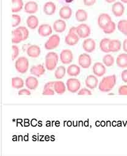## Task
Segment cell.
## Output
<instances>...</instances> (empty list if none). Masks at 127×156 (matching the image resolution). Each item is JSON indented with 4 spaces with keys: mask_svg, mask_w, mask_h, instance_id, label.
I'll return each mask as SVG.
<instances>
[{
    "mask_svg": "<svg viewBox=\"0 0 127 156\" xmlns=\"http://www.w3.org/2000/svg\"><path fill=\"white\" fill-rule=\"evenodd\" d=\"M122 44L119 40H111L109 44V50L110 52H117L121 49Z\"/></svg>",
    "mask_w": 127,
    "mask_h": 156,
    "instance_id": "obj_25",
    "label": "cell"
},
{
    "mask_svg": "<svg viewBox=\"0 0 127 156\" xmlns=\"http://www.w3.org/2000/svg\"><path fill=\"white\" fill-rule=\"evenodd\" d=\"M115 28H116V25L113 21H112L108 27H106L103 30V31L105 34H109L114 33V31L115 30Z\"/></svg>",
    "mask_w": 127,
    "mask_h": 156,
    "instance_id": "obj_36",
    "label": "cell"
},
{
    "mask_svg": "<svg viewBox=\"0 0 127 156\" xmlns=\"http://www.w3.org/2000/svg\"><path fill=\"white\" fill-rule=\"evenodd\" d=\"M42 94L43 95H54V90L52 88H43Z\"/></svg>",
    "mask_w": 127,
    "mask_h": 156,
    "instance_id": "obj_41",
    "label": "cell"
},
{
    "mask_svg": "<svg viewBox=\"0 0 127 156\" xmlns=\"http://www.w3.org/2000/svg\"><path fill=\"white\" fill-rule=\"evenodd\" d=\"M17 29L19 30L23 34V41H26L28 38L29 34L28 28L22 26V27H19V28H17Z\"/></svg>",
    "mask_w": 127,
    "mask_h": 156,
    "instance_id": "obj_38",
    "label": "cell"
},
{
    "mask_svg": "<svg viewBox=\"0 0 127 156\" xmlns=\"http://www.w3.org/2000/svg\"><path fill=\"white\" fill-rule=\"evenodd\" d=\"M66 29V23L63 20H57L53 23V30L57 33H62Z\"/></svg>",
    "mask_w": 127,
    "mask_h": 156,
    "instance_id": "obj_21",
    "label": "cell"
},
{
    "mask_svg": "<svg viewBox=\"0 0 127 156\" xmlns=\"http://www.w3.org/2000/svg\"><path fill=\"white\" fill-rule=\"evenodd\" d=\"M60 17L63 20L69 19L72 15V10L68 6H62L59 12Z\"/></svg>",
    "mask_w": 127,
    "mask_h": 156,
    "instance_id": "obj_14",
    "label": "cell"
},
{
    "mask_svg": "<svg viewBox=\"0 0 127 156\" xmlns=\"http://www.w3.org/2000/svg\"><path fill=\"white\" fill-rule=\"evenodd\" d=\"M31 92L28 89H22L19 91V95H30Z\"/></svg>",
    "mask_w": 127,
    "mask_h": 156,
    "instance_id": "obj_45",
    "label": "cell"
},
{
    "mask_svg": "<svg viewBox=\"0 0 127 156\" xmlns=\"http://www.w3.org/2000/svg\"><path fill=\"white\" fill-rule=\"evenodd\" d=\"M15 67L18 72L25 73L29 69V61L25 56L19 57L15 61Z\"/></svg>",
    "mask_w": 127,
    "mask_h": 156,
    "instance_id": "obj_3",
    "label": "cell"
},
{
    "mask_svg": "<svg viewBox=\"0 0 127 156\" xmlns=\"http://www.w3.org/2000/svg\"><path fill=\"white\" fill-rule=\"evenodd\" d=\"M24 86V81L20 77H14L12 79V87L15 89L22 88Z\"/></svg>",
    "mask_w": 127,
    "mask_h": 156,
    "instance_id": "obj_31",
    "label": "cell"
},
{
    "mask_svg": "<svg viewBox=\"0 0 127 156\" xmlns=\"http://www.w3.org/2000/svg\"><path fill=\"white\" fill-rule=\"evenodd\" d=\"M23 41V34L22 32L18 30H14L12 31V44H19Z\"/></svg>",
    "mask_w": 127,
    "mask_h": 156,
    "instance_id": "obj_27",
    "label": "cell"
},
{
    "mask_svg": "<svg viewBox=\"0 0 127 156\" xmlns=\"http://www.w3.org/2000/svg\"><path fill=\"white\" fill-rule=\"evenodd\" d=\"M53 89L57 94H62L66 90V85L62 81H56L54 83Z\"/></svg>",
    "mask_w": 127,
    "mask_h": 156,
    "instance_id": "obj_26",
    "label": "cell"
},
{
    "mask_svg": "<svg viewBox=\"0 0 127 156\" xmlns=\"http://www.w3.org/2000/svg\"><path fill=\"white\" fill-rule=\"evenodd\" d=\"M38 33L42 37L48 36L52 34V28L48 24H42L39 27Z\"/></svg>",
    "mask_w": 127,
    "mask_h": 156,
    "instance_id": "obj_15",
    "label": "cell"
},
{
    "mask_svg": "<svg viewBox=\"0 0 127 156\" xmlns=\"http://www.w3.org/2000/svg\"><path fill=\"white\" fill-rule=\"evenodd\" d=\"M110 39L109 38H103L100 42V50L106 53H109V44L110 42Z\"/></svg>",
    "mask_w": 127,
    "mask_h": 156,
    "instance_id": "obj_33",
    "label": "cell"
},
{
    "mask_svg": "<svg viewBox=\"0 0 127 156\" xmlns=\"http://www.w3.org/2000/svg\"><path fill=\"white\" fill-rule=\"evenodd\" d=\"M80 71L81 70L80 67L76 64L70 65L67 69V72L68 75L72 76H78L80 73Z\"/></svg>",
    "mask_w": 127,
    "mask_h": 156,
    "instance_id": "obj_30",
    "label": "cell"
},
{
    "mask_svg": "<svg viewBox=\"0 0 127 156\" xmlns=\"http://www.w3.org/2000/svg\"><path fill=\"white\" fill-rule=\"evenodd\" d=\"M74 1V0H65V2H66V3H71Z\"/></svg>",
    "mask_w": 127,
    "mask_h": 156,
    "instance_id": "obj_50",
    "label": "cell"
},
{
    "mask_svg": "<svg viewBox=\"0 0 127 156\" xmlns=\"http://www.w3.org/2000/svg\"><path fill=\"white\" fill-rule=\"evenodd\" d=\"M60 59L62 64H70L74 59V55L72 51L69 49L63 50L60 54Z\"/></svg>",
    "mask_w": 127,
    "mask_h": 156,
    "instance_id": "obj_5",
    "label": "cell"
},
{
    "mask_svg": "<svg viewBox=\"0 0 127 156\" xmlns=\"http://www.w3.org/2000/svg\"><path fill=\"white\" fill-rule=\"evenodd\" d=\"M66 72V67L63 66H60L57 68H56L54 72V76L56 79L60 80L65 76Z\"/></svg>",
    "mask_w": 127,
    "mask_h": 156,
    "instance_id": "obj_32",
    "label": "cell"
},
{
    "mask_svg": "<svg viewBox=\"0 0 127 156\" xmlns=\"http://www.w3.org/2000/svg\"><path fill=\"white\" fill-rule=\"evenodd\" d=\"M12 61H14V59H15L19 55L20 51L18 46L16 45H13L12 46Z\"/></svg>",
    "mask_w": 127,
    "mask_h": 156,
    "instance_id": "obj_39",
    "label": "cell"
},
{
    "mask_svg": "<svg viewBox=\"0 0 127 156\" xmlns=\"http://www.w3.org/2000/svg\"><path fill=\"white\" fill-rule=\"evenodd\" d=\"M123 50L125 52L127 53V39H125L123 42Z\"/></svg>",
    "mask_w": 127,
    "mask_h": 156,
    "instance_id": "obj_48",
    "label": "cell"
},
{
    "mask_svg": "<svg viewBox=\"0 0 127 156\" xmlns=\"http://www.w3.org/2000/svg\"><path fill=\"white\" fill-rule=\"evenodd\" d=\"M60 43V37L57 34L51 35L45 43V48L47 50H51L57 47Z\"/></svg>",
    "mask_w": 127,
    "mask_h": 156,
    "instance_id": "obj_4",
    "label": "cell"
},
{
    "mask_svg": "<svg viewBox=\"0 0 127 156\" xmlns=\"http://www.w3.org/2000/svg\"><path fill=\"white\" fill-rule=\"evenodd\" d=\"M79 36L77 34H68L65 37V42L67 45L70 46H74L78 44L79 41Z\"/></svg>",
    "mask_w": 127,
    "mask_h": 156,
    "instance_id": "obj_20",
    "label": "cell"
},
{
    "mask_svg": "<svg viewBox=\"0 0 127 156\" xmlns=\"http://www.w3.org/2000/svg\"><path fill=\"white\" fill-rule=\"evenodd\" d=\"M58 55L56 53L50 51L45 56V67L48 70H53L56 69L58 62Z\"/></svg>",
    "mask_w": 127,
    "mask_h": 156,
    "instance_id": "obj_2",
    "label": "cell"
},
{
    "mask_svg": "<svg viewBox=\"0 0 127 156\" xmlns=\"http://www.w3.org/2000/svg\"><path fill=\"white\" fill-rule=\"evenodd\" d=\"M54 83V82H49L46 83L45 85L43 88H53Z\"/></svg>",
    "mask_w": 127,
    "mask_h": 156,
    "instance_id": "obj_47",
    "label": "cell"
},
{
    "mask_svg": "<svg viewBox=\"0 0 127 156\" xmlns=\"http://www.w3.org/2000/svg\"><path fill=\"white\" fill-rule=\"evenodd\" d=\"M117 28L119 31L127 36V20H121L118 22Z\"/></svg>",
    "mask_w": 127,
    "mask_h": 156,
    "instance_id": "obj_34",
    "label": "cell"
},
{
    "mask_svg": "<svg viewBox=\"0 0 127 156\" xmlns=\"http://www.w3.org/2000/svg\"><path fill=\"white\" fill-rule=\"evenodd\" d=\"M69 33H70V34H77V28L75 27H72L70 28L69 30Z\"/></svg>",
    "mask_w": 127,
    "mask_h": 156,
    "instance_id": "obj_46",
    "label": "cell"
},
{
    "mask_svg": "<svg viewBox=\"0 0 127 156\" xmlns=\"http://www.w3.org/2000/svg\"><path fill=\"white\" fill-rule=\"evenodd\" d=\"M12 12L13 13H16L20 12L23 7V0H12Z\"/></svg>",
    "mask_w": 127,
    "mask_h": 156,
    "instance_id": "obj_28",
    "label": "cell"
},
{
    "mask_svg": "<svg viewBox=\"0 0 127 156\" xmlns=\"http://www.w3.org/2000/svg\"><path fill=\"white\" fill-rule=\"evenodd\" d=\"M40 48L37 45H32L28 47L26 50L27 55L31 58H37L40 54Z\"/></svg>",
    "mask_w": 127,
    "mask_h": 156,
    "instance_id": "obj_17",
    "label": "cell"
},
{
    "mask_svg": "<svg viewBox=\"0 0 127 156\" xmlns=\"http://www.w3.org/2000/svg\"><path fill=\"white\" fill-rule=\"evenodd\" d=\"M45 69L42 64L33 66L30 69V73L38 77L43 75L45 73Z\"/></svg>",
    "mask_w": 127,
    "mask_h": 156,
    "instance_id": "obj_22",
    "label": "cell"
},
{
    "mask_svg": "<svg viewBox=\"0 0 127 156\" xmlns=\"http://www.w3.org/2000/svg\"><path fill=\"white\" fill-rule=\"evenodd\" d=\"M25 85L29 90H34L39 85V81L36 77L29 76L25 80Z\"/></svg>",
    "mask_w": 127,
    "mask_h": 156,
    "instance_id": "obj_18",
    "label": "cell"
},
{
    "mask_svg": "<svg viewBox=\"0 0 127 156\" xmlns=\"http://www.w3.org/2000/svg\"><path fill=\"white\" fill-rule=\"evenodd\" d=\"M86 86L91 90L95 89L98 84V80L96 76L93 75H90L87 76L86 81H85Z\"/></svg>",
    "mask_w": 127,
    "mask_h": 156,
    "instance_id": "obj_13",
    "label": "cell"
},
{
    "mask_svg": "<svg viewBox=\"0 0 127 156\" xmlns=\"http://www.w3.org/2000/svg\"><path fill=\"white\" fill-rule=\"evenodd\" d=\"M75 17L78 22H85L88 19V14L85 10L82 9H79L76 12Z\"/></svg>",
    "mask_w": 127,
    "mask_h": 156,
    "instance_id": "obj_29",
    "label": "cell"
},
{
    "mask_svg": "<svg viewBox=\"0 0 127 156\" xmlns=\"http://www.w3.org/2000/svg\"><path fill=\"white\" fill-rule=\"evenodd\" d=\"M66 86L68 91L72 93L78 92L81 87L80 82L77 79H69L67 80Z\"/></svg>",
    "mask_w": 127,
    "mask_h": 156,
    "instance_id": "obj_6",
    "label": "cell"
},
{
    "mask_svg": "<svg viewBox=\"0 0 127 156\" xmlns=\"http://www.w3.org/2000/svg\"><path fill=\"white\" fill-rule=\"evenodd\" d=\"M39 22L38 18L34 15H31L27 18V26L29 27V28L31 30H35L36 28H37V27L39 26Z\"/></svg>",
    "mask_w": 127,
    "mask_h": 156,
    "instance_id": "obj_24",
    "label": "cell"
},
{
    "mask_svg": "<svg viewBox=\"0 0 127 156\" xmlns=\"http://www.w3.org/2000/svg\"><path fill=\"white\" fill-rule=\"evenodd\" d=\"M121 78L123 82L127 83V69L123 70L121 73Z\"/></svg>",
    "mask_w": 127,
    "mask_h": 156,
    "instance_id": "obj_43",
    "label": "cell"
},
{
    "mask_svg": "<svg viewBox=\"0 0 127 156\" xmlns=\"http://www.w3.org/2000/svg\"><path fill=\"white\" fill-rule=\"evenodd\" d=\"M119 95H127V85L120 86L118 90Z\"/></svg>",
    "mask_w": 127,
    "mask_h": 156,
    "instance_id": "obj_40",
    "label": "cell"
},
{
    "mask_svg": "<svg viewBox=\"0 0 127 156\" xmlns=\"http://www.w3.org/2000/svg\"><path fill=\"white\" fill-rule=\"evenodd\" d=\"M77 28V34L80 38L85 39L90 36L91 28L87 24H85V23L80 24Z\"/></svg>",
    "mask_w": 127,
    "mask_h": 156,
    "instance_id": "obj_7",
    "label": "cell"
},
{
    "mask_svg": "<svg viewBox=\"0 0 127 156\" xmlns=\"http://www.w3.org/2000/svg\"><path fill=\"white\" fill-rule=\"evenodd\" d=\"M116 83V76L115 75L105 76L98 85L100 91L107 93L112 90Z\"/></svg>",
    "mask_w": 127,
    "mask_h": 156,
    "instance_id": "obj_1",
    "label": "cell"
},
{
    "mask_svg": "<svg viewBox=\"0 0 127 156\" xmlns=\"http://www.w3.org/2000/svg\"><path fill=\"white\" fill-rule=\"evenodd\" d=\"M56 5L55 4L52 2H48L45 3L43 5V10L44 13L47 16H52L54 14L56 11Z\"/></svg>",
    "mask_w": 127,
    "mask_h": 156,
    "instance_id": "obj_19",
    "label": "cell"
},
{
    "mask_svg": "<svg viewBox=\"0 0 127 156\" xmlns=\"http://www.w3.org/2000/svg\"><path fill=\"white\" fill-rule=\"evenodd\" d=\"M78 64L83 69L89 68L92 64V59L89 55L83 53L79 56Z\"/></svg>",
    "mask_w": 127,
    "mask_h": 156,
    "instance_id": "obj_8",
    "label": "cell"
},
{
    "mask_svg": "<svg viewBox=\"0 0 127 156\" xmlns=\"http://www.w3.org/2000/svg\"><path fill=\"white\" fill-rule=\"evenodd\" d=\"M116 64L120 68L124 69L127 67V54L121 53L118 55L116 59Z\"/></svg>",
    "mask_w": 127,
    "mask_h": 156,
    "instance_id": "obj_23",
    "label": "cell"
},
{
    "mask_svg": "<svg viewBox=\"0 0 127 156\" xmlns=\"http://www.w3.org/2000/svg\"><path fill=\"white\" fill-rule=\"evenodd\" d=\"M120 1L123 3H126L127 4V0H120Z\"/></svg>",
    "mask_w": 127,
    "mask_h": 156,
    "instance_id": "obj_51",
    "label": "cell"
},
{
    "mask_svg": "<svg viewBox=\"0 0 127 156\" xmlns=\"http://www.w3.org/2000/svg\"><path fill=\"white\" fill-rule=\"evenodd\" d=\"M96 2V0H83V3L86 6H92Z\"/></svg>",
    "mask_w": 127,
    "mask_h": 156,
    "instance_id": "obj_44",
    "label": "cell"
},
{
    "mask_svg": "<svg viewBox=\"0 0 127 156\" xmlns=\"http://www.w3.org/2000/svg\"><path fill=\"white\" fill-rule=\"evenodd\" d=\"M112 12L115 17H121L125 12V7L121 2H115L112 6Z\"/></svg>",
    "mask_w": 127,
    "mask_h": 156,
    "instance_id": "obj_12",
    "label": "cell"
},
{
    "mask_svg": "<svg viewBox=\"0 0 127 156\" xmlns=\"http://www.w3.org/2000/svg\"><path fill=\"white\" fill-rule=\"evenodd\" d=\"M96 47L95 41L92 38H87L83 43V48L84 50L88 53H92Z\"/></svg>",
    "mask_w": 127,
    "mask_h": 156,
    "instance_id": "obj_11",
    "label": "cell"
},
{
    "mask_svg": "<svg viewBox=\"0 0 127 156\" xmlns=\"http://www.w3.org/2000/svg\"><path fill=\"white\" fill-rule=\"evenodd\" d=\"M78 95H92V93L88 89L84 88L78 91Z\"/></svg>",
    "mask_w": 127,
    "mask_h": 156,
    "instance_id": "obj_42",
    "label": "cell"
},
{
    "mask_svg": "<svg viewBox=\"0 0 127 156\" xmlns=\"http://www.w3.org/2000/svg\"><path fill=\"white\" fill-rule=\"evenodd\" d=\"M24 10H25V12L28 14H35L38 11V5L36 2L33 1L28 2L25 5Z\"/></svg>",
    "mask_w": 127,
    "mask_h": 156,
    "instance_id": "obj_16",
    "label": "cell"
},
{
    "mask_svg": "<svg viewBox=\"0 0 127 156\" xmlns=\"http://www.w3.org/2000/svg\"><path fill=\"white\" fill-rule=\"evenodd\" d=\"M21 22V17L20 16L17 14L12 15V27H17L19 25Z\"/></svg>",
    "mask_w": 127,
    "mask_h": 156,
    "instance_id": "obj_37",
    "label": "cell"
},
{
    "mask_svg": "<svg viewBox=\"0 0 127 156\" xmlns=\"http://www.w3.org/2000/svg\"><path fill=\"white\" fill-rule=\"evenodd\" d=\"M116 1V0H105V2H107L108 3H114Z\"/></svg>",
    "mask_w": 127,
    "mask_h": 156,
    "instance_id": "obj_49",
    "label": "cell"
},
{
    "mask_svg": "<svg viewBox=\"0 0 127 156\" xmlns=\"http://www.w3.org/2000/svg\"><path fill=\"white\" fill-rule=\"evenodd\" d=\"M114 57L110 55L107 54L105 55L103 58V63L106 67H111L114 64Z\"/></svg>",
    "mask_w": 127,
    "mask_h": 156,
    "instance_id": "obj_35",
    "label": "cell"
},
{
    "mask_svg": "<svg viewBox=\"0 0 127 156\" xmlns=\"http://www.w3.org/2000/svg\"><path fill=\"white\" fill-rule=\"evenodd\" d=\"M112 22L111 17L106 13H102L100 14L98 18V25L99 27L103 30L106 27L109 25V24Z\"/></svg>",
    "mask_w": 127,
    "mask_h": 156,
    "instance_id": "obj_9",
    "label": "cell"
},
{
    "mask_svg": "<svg viewBox=\"0 0 127 156\" xmlns=\"http://www.w3.org/2000/svg\"><path fill=\"white\" fill-rule=\"evenodd\" d=\"M93 73L97 76H102L106 72V69L105 64L100 62H95L92 67Z\"/></svg>",
    "mask_w": 127,
    "mask_h": 156,
    "instance_id": "obj_10",
    "label": "cell"
}]
</instances>
